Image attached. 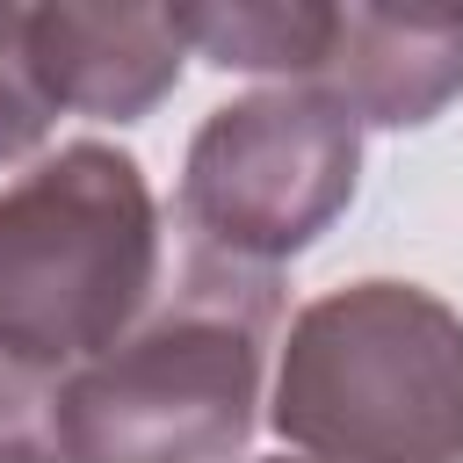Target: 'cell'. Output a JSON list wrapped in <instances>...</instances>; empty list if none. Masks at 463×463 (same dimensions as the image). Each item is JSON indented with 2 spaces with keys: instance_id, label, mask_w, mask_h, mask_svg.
<instances>
[{
  "instance_id": "cell-3",
  "label": "cell",
  "mask_w": 463,
  "mask_h": 463,
  "mask_svg": "<svg viewBox=\"0 0 463 463\" xmlns=\"http://www.w3.org/2000/svg\"><path fill=\"white\" fill-rule=\"evenodd\" d=\"M159 289V203L130 152L65 145L0 188V347L43 376L109 354Z\"/></svg>"
},
{
  "instance_id": "cell-4",
  "label": "cell",
  "mask_w": 463,
  "mask_h": 463,
  "mask_svg": "<svg viewBox=\"0 0 463 463\" xmlns=\"http://www.w3.org/2000/svg\"><path fill=\"white\" fill-rule=\"evenodd\" d=\"M362 181V123L311 87H260L203 116L181 166L188 253L275 275Z\"/></svg>"
},
{
  "instance_id": "cell-1",
  "label": "cell",
  "mask_w": 463,
  "mask_h": 463,
  "mask_svg": "<svg viewBox=\"0 0 463 463\" xmlns=\"http://www.w3.org/2000/svg\"><path fill=\"white\" fill-rule=\"evenodd\" d=\"M275 275L188 253L181 289L58 383L65 463H232L253 434Z\"/></svg>"
},
{
  "instance_id": "cell-6",
  "label": "cell",
  "mask_w": 463,
  "mask_h": 463,
  "mask_svg": "<svg viewBox=\"0 0 463 463\" xmlns=\"http://www.w3.org/2000/svg\"><path fill=\"white\" fill-rule=\"evenodd\" d=\"M29 58L51 109L130 123L174 94L188 36L174 7H29Z\"/></svg>"
},
{
  "instance_id": "cell-5",
  "label": "cell",
  "mask_w": 463,
  "mask_h": 463,
  "mask_svg": "<svg viewBox=\"0 0 463 463\" xmlns=\"http://www.w3.org/2000/svg\"><path fill=\"white\" fill-rule=\"evenodd\" d=\"M188 51L224 72H268L340 101L354 123H434L463 94V14L383 7H174Z\"/></svg>"
},
{
  "instance_id": "cell-7",
  "label": "cell",
  "mask_w": 463,
  "mask_h": 463,
  "mask_svg": "<svg viewBox=\"0 0 463 463\" xmlns=\"http://www.w3.org/2000/svg\"><path fill=\"white\" fill-rule=\"evenodd\" d=\"M51 94L29 58V7H0V159H29L51 137Z\"/></svg>"
},
{
  "instance_id": "cell-9",
  "label": "cell",
  "mask_w": 463,
  "mask_h": 463,
  "mask_svg": "<svg viewBox=\"0 0 463 463\" xmlns=\"http://www.w3.org/2000/svg\"><path fill=\"white\" fill-rule=\"evenodd\" d=\"M275 463H289V456H275ZM304 463H311V456H304Z\"/></svg>"
},
{
  "instance_id": "cell-8",
  "label": "cell",
  "mask_w": 463,
  "mask_h": 463,
  "mask_svg": "<svg viewBox=\"0 0 463 463\" xmlns=\"http://www.w3.org/2000/svg\"><path fill=\"white\" fill-rule=\"evenodd\" d=\"M0 463H65L58 449V376L0 347Z\"/></svg>"
},
{
  "instance_id": "cell-2",
  "label": "cell",
  "mask_w": 463,
  "mask_h": 463,
  "mask_svg": "<svg viewBox=\"0 0 463 463\" xmlns=\"http://www.w3.org/2000/svg\"><path fill=\"white\" fill-rule=\"evenodd\" d=\"M275 434L311 463H463V318L420 282H347L289 318Z\"/></svg>"
}]
</instances>
